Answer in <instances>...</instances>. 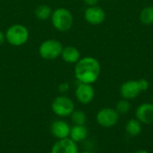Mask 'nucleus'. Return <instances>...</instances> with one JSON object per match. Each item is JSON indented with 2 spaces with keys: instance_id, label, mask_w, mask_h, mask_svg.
<instances>
[{
  "instance_id": "obj_1",
  "label": "nucleus",
  "mask_w": 153,
  "mask_h": 153,
  "mask_svg": "<svg viewBox=\"0 0 153 153\" xmlns=\"http://www.w3.org/2000/svg\"><path fill=\"white\" fill-rule=\"evenodd\" d=\"M74 74L80 83L92 84L100 74V64L95 58L84 57L76 62Z\"/></svg>"
},
{
  "instance_id": "obj_2",
  "label": "nucleus",
  "mask_w": 153,
  "mask_h": 153,
  "mask_svg": "<svg viewBox=\"0 0 153 153\" xmlns=\"http://www.w3.org/2000/svg\"><path fill=\"white\" fill-rule=\"evenodd\" d=\"M51 21L56 30L59 32H66L73 26L74 16L68 9L60 7L52 12Z\"/></svg>"
},
{
  "instance_id": "obj_3",
  "label": "nucleus",
  "mask_w": 153,
  "mask_h": 153,
  "mask_svg": "<svg viewBox=\"0 0 153 153\" xmlns=\"http://www.w3.org/2000/svg\"><path fill=\"white\" fill-rule=\"evenodd\" d=\"M5 40L13 46H22L29 40V31L24 25L13 24L7 29Z\"/></svg>"
},
{
  "instance_id": "obj_4",
  "label": "nucleus",
  "mask_w": 153,
  "mask_h": 153,
  "mask_svg": "<svg viewBox=\"0 0 153 153\" xmlns=\"http://www.w3.org/2000/svg\"><path fill=\"white\" fill-rule=\"evenodd\" d=\"M63 48L64 47L59 41L53 39L47 40L40 44L39 48V53L41 58L48 60H52L61 56Z\"/></svg>"
},
{
  "instance_id": "obj_5",
  "label": "nucleus",
  "mask_w": 153,
  "mask_h": 153,
  "mask_svg": "<svg viewBox=\"0 0 153 153\" xmlns=\"http://www.w3.org/2000/svg\"><path fill=\"white\" fill-rule=\"evenodd\" d=\"M51 107L54 114L60 117L69 116L74 111V102L69 97L65 96H56L53 100Z\"/></svg>"
},
{
  "instance_id": "obj_6",
  "label": "nucleus",
  "mask_w": 153,
  "mask_h": 153,
  "mask_svg": "<svg viewBox=\"0 0 153 153\" xmlns=\"http://www.w3.org/2000/svg\"><path fill=\"white\" fill-rule=\"evenodd\" d=\"M97 123L104 128H111L115 126L119 120V114L113 108H102L96 115Z\"/></svg>"
},
{
  "instance_id": "obj_7",
  "label": "nucleus",
  "mask_w": 153,
  "mask_h": 153,
  "mask_svg": "<svg viewBox=\"0 0 153 153\" xmlns=\"http://www.w3.org/2000/svg\"><path fill=\"white\" fill-rule=\"evenodd\" d=\"M95 96V91L91 84L80 83L75 90V96L77 100L82 104H90Z\"/></svg>"
},
{
  "instance_id": "obj_8",
  "label": "nucleus",
  "mask_w": 153,
  "mask_h": 153,
  "mask_svg": "<svg viewBox=\"0 0 153 153\" xmlns=\"http://www.w3.org/2000/svg\"><path fill=\"white\" fill-rule=\"evenodd\" d=\"M84 18L89 23L93 25H99L104 22L106 18V14L101 7L91 5L86 9L84 13Z\"/></svg>"
},
{
  "instance_id": "obj_9",
  "label": "nucleus",
  "mask_w": 153,
  "mask_h": 153,
  "mask_svg": "<svg viewBox=\"0 0 153 153\" xmlns=\"http://www.w3.org/2000/svg\"><path fill=\"white\" fill-rule=\"evenodd\" d=\"M51 153H78L77 143L69 137L58 140L53 145Z\"/></svg>"
},
{
  "instance_id": "obj_10",
  "label": "nucleus",
  "mask_w": 153,
  "mask_h": 153,
  "mask_svg": "<svg viewBox=\"0 0 153 153\" xmlns=\"http://www.w3.org/2000/svg\"><path fill=\"white\" fill-rule=\"evenodd\" d=\"M136 119L142 124H153V104L144 103L139 106L135 112Z\"/></svg>"
},
{
  "instance_id": "obj_11",
  "label": "nucleus",
  "mask_w": 153,
  "mask_h": 153,
  "mask_svg": "<svg viewBox=\"0 0 153 153\" xmlns=\"http://www.w3.org/2000/svg\"><path fill=\"white\" fill-rule=\"evenodd\" d=\"M142 92L138 81L130 80L124 83L120 87V94L125 99H134L137 97Z\"/></svg>"
},
{
  "instance_id": "obj_12",
  "label": "nucleus",
  "mask_w": 153,
  "mask_h": 153,
  "mask_svg": "<svg viewBox=\"0 0 153 153\" xmlns=\"http://www.w3.org/2000/svg\"><path fill=\"white\" fill-rule=\"evenodd\" d=\"M50 131L55 138L61 140L69 137L71 127L66 122L62 120H56L52 123Z\"/></svg>"
},
{
  "instance_id": "obj_13",
  "label": "nucleus",
  "mask_w": 153,
  "mask_h": 153,
  "mask_svg": "<svg viewBox=\"0 0 153 153\" xmlns=\"http://www.w3.org/2000/svg\"><path fill=\"white\" fill-rule=\"evenodd\" d=\"M61 57L63 60L67 63H76L80 60V52L75 47L67 46L63 48Z\"/></svg>"
},
{
  "instance_id": "obj_14",
  "label": "nucleus",
  "mask_w": 153,
  "mask_h": 153,
  "mask_svg": "<svg viewBox=\"0 0 153 153\" xmlns=\"http://www.w3.org/2000/svg\"><path fill=\"white\" fill-rule=\"evenodd\" d=\"M88 136V130L84 125H74L71 128L69 138L76 143L83 142Z\"/></svg>"
},
{
  "instance_id": "obj_15",
  "label": "nucleus",
  "mask_w": 153,
  "mask_h": 153,
  "mask_svg": "<svg viewBox=\"0 0 153 153\" xmlns=\"http://www.w3.org/2000/svg\"><path fill=\"white\" fill-rule=\"evenodd\" d=\"M126 131L132 137L138 136L142 132V123L137 119H131L126 124Z\"/></svg>"
},
{
  "instance_id": "obj_16",
  "label": "nucleus",
  "mask_w": 153,
  "mask_h": 153,
  "mask_svg": "<svg viewBox=\"0 0 153 153\" xmlns=\"http://www.w3.org/2000/svg\"><path fill=\"white\" fill-rule=\"evenodd\" d=\"M52 10L47 5H40L35 10V15L39 20H47L51 17Z\"/></svg>"
},
{
  "instance_id": "obj_17",
  "label": "nucleus",
  "mask_w": 153,
  "mask_h": 153,
  "mask_svg": "<svg viewBox=\"0 0 153 153\" xmlns=\"http://www.w3.org/2000/svg\"><path fill=\"white\" fill-rule=\"evenodd\" d=\"M140 19L144 24H152L153 23V6H148L143 9L141 12Z\"/></svg>"
},
{
  "instance_id": "obj_18",
  "label": "nucleus",
  "mask_w": 153,
  "mask_h": 153,
  "mask_svg": "<svg viewBox=\"0 0 153 153\" xmlns=\"http://www.w3.org/2000/svg\"><path fill=\"white\" fill-rule=\"evenodd\" d=\"M71 119H72L73 123L74 124V125H84L86 123L87 117H86V115L84 114V112H82L81 110H76L72 113Z\"/></svg>"
},
{
  "instance_id": "obj_19",
  "label": "nucleus",
  "mask_w": 153,
  "mask_h": 153,
  "mask_svg": "<svg viewBox=\"0 0 153 153\" xmlns=\"http://www.w3.org/2000/svg\"><path fill=\"white\" fill-rule=\"evenodd\" d=\"M131 109V105L128 102L127 99H122L120 101H118L116 105V111L119 114V115H125L127 114Z\"/></svg>"
},
{
  "instance_id": "obj_20",
  "label": "nucleus",
  "mask_w": 153,
  "mask_h": 153,
  "mask_svg": "<svg viewBox=\"0 0 153 153\" xmlns=\"http://www.w3.org/2000/svg\"><path fill=\"white\" fill-rule=\"evenodd\" d=\"M138 83H139V86H140V88L142 91H145L149 88L150 87V84L148 82V80H146L145 78H141L140 80H138Z\"/></svg>"
},
{
  "instance_id": "obj_21",
  "label": "nucleus",
  "mask_w": 153,
  "mask_h": 153,
  "mask_svg": "<svg viewBox=\"0 0 153 153\" xmlns=\"http://www.w3.org/2000/svg\"><path fill=\"white\" fill-rule=\"evenodd\" d=\"M68 88H69V86H68L67 83H64V84H61V85L59 86V91H60L61 93L66 92V91L68 90Z\"/></svg>"
},
{
  "instance_id": "obj_22",
  "label": "nucleus",
  "mask_w": 153,
  "mask_h": 153,
  "mask_svg": "<svg viewBox=\"0 0 153 153\" xmlns=\"http://www.w3.org/2000/svg\"><path fill=\"white\" fill-rule=\"evenodd\" d=\"M83 1H84L85 4H87V5H90V6L95 5L99 2V0H83Z\"/></svg>"
},
{
  "instance_id": "obj_23",
  "label": "nucleus",
  "mask_w": 153,
  "mask_h": 153,
  "mask_svg": "<svg viewBox=\"0 0 153 153\" xmlns=\"http://www.w3.org/2000/svg\"><path fill=\"white\" fill-rule=\"evenodd\" d=\"M4 41H5V34H4V32L0 31V46L4 42Z\"/></svg>"
},
{
  "instance_id": "obj_24",
  "label": "nucleus",
  "mask_w": 153,
  "mask_h": 153,
  "mask_svg": "<svg viewBox=\"0 0 153 153\" xmlns=\"http://www.w3.org/2000/svg\"><path fill=\"white\" fill-rule=\"evenodd\" d=\"M134 153H149V151H145V150H139V151H135Z\"/></svg>"
},
{
  "instance_id": "obj_25",
  "label": "nucleus",
  "mask_w": 153,
  "mask_h": 153,
  "mask_svg": "<svg viewBox=\"0 0 153 153\" xmlns=\"http://www.w3.org/2000/svg\"><path fill=\"white\" fill-rule=\"evenodd\" d=\"M82 153H91V152H89V151H83V152H82Z\"/></svg>"
}]
</instances>
